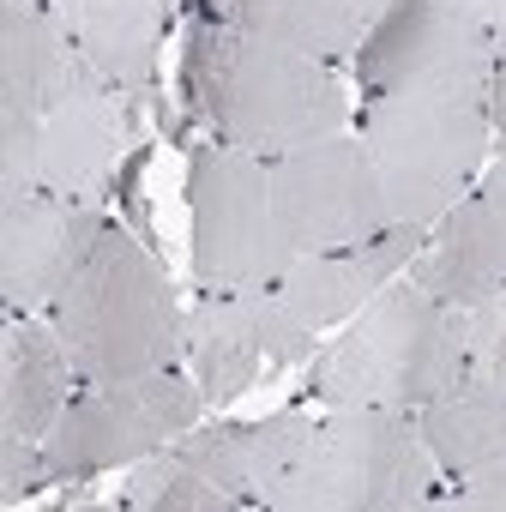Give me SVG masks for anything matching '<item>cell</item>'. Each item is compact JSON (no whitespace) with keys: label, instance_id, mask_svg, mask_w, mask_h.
<instances>
[{"label":"cell","instance_id":"7402d4cb","mask_svg":"<svg viewBox=\"0 0 506 512\" xmlns=\"http://www.w3.org/2000/svg\"><path fill=\"white\" fill-rule=\"evenodd\" d=\"M470 326V374H506V290L464 314Z\"/></svg>","mask_w":506,"mask_h":512},{"label":"cell","instance_id":"ba28073f","mask_svg":"<svg viewBox=\"0 0 506 512\" xmlns=\"http://www.w3.org/2000/svg\"><path fill=\"white\" fill-rule=\"evenodd\" d=\"M314 326L278 290H211L187 308V362L205 404H235L266 374L314 356Z\"/></svg>","mask_w":506,"mask_h":512},{"label":"cell","instance_id":"484cf974","mask_svg":"<svg viewBox=\"0 0 506 512\" xmlns=\"http://www.w3.org/2000/svg\"><path fill=\"white\" fill-rule=\"evenodd\" d=\"M476 193H482V199H494V211L506 217V145H500V151L482 163V175H476Z\"/></svg>","mask_w":506,"mask_h":512},{"label":"cell","instance_id":"8fae6325","mask_svg":"<svg viewBox=\"0 0 506 512\" xmlns=\"http://www.w3.org/2000/svg\"><path fill=\"white\" fill-rule=\"evenodd\" d=\"M79 61L85 55L49 0H7L0 7V193H31L25 181L31 133Z\"/></svg>","mask_w":506,"mask_h":512},{"label":"cell","instance_id":"d4e9b609","mask_svg":"<svg viewBox=\"0 0 506 512\" xmlns=\"http://www.w3.org/2000/svg\"><path fill=\"white\" fill-rule=\"evenodd\" d=\"M488 115H494V133L506 139V19L494 31V79H488Z\"/></svg>","mask_w":506,"mask_h":512},{"label":"cell","instance_id":"83f0119b","mask_svg":"<svg viewBox=\"0 0 506 512\" xmlns=\"http://www.w3.org/2000/svg\"><path fill=\"white\" fill-rule=\"evenodd\" d=\"M350 7H356V13H362L368 25H380V19H386V13L398 7V0H350Z\"/></svg>","mask_w":506,"mask_h":512},{"label":"cell","instance_id":"8992f818","mask_svg":"<svg viewBox=\"0 0 506 512\" xmlns=\"http://www.w3.org/2000/svg\"><path fill=\"white\" fill-rule=\"evenodd\" d=\"M187 211H193V278L205 290H278L296 266V241L272 199L266 157L205 145L187 169Z\"/></svg>","mask_w":506,"mask_h":512},{"label":"cell","instance_id":"d6986e66","mask_svg":"<svg viewBox=\"0 0 506 512\" xmlns=\"http://www.w3.org/2000/svg\"><path fill=\"white\" fill-rule=\"evenodd\" d=\"M223 19L247 37H266L278 49L332 61V67H350L368 37V19L350 0H229Z\"/></svg>","mask_w":506,"mask_h":512},{"label":"cell","instance_id":"603a6c76","mask_svg":"<svg viewBox=\"0 0 506 512\" xmlns=\"http://www.w3.org/2000/svg\"><path fill=\"white\" fill-rule=\"evenodd\" d=\"M37 482H49V464L31 452V434H13V428H0V500L19 506Z\"/></svg>","mask_w":506,"mask_h":512},{"label":"cell","instance_id":"7c38bea8","mask_svg":"<svg viewBox=\"0 0 506 512\" xmlns=\"http://www.w3.org/2000/svg\"><path fill=\"white\" fill-rule=\"evenodd\" d=\"M121 145H127V91L91 61H79L31 133L25 181L61 199H91L115 175Z\"/></svg>","mask_w":506,"mask_h":512},{"label":"cell","instance_id":"e0dca14e","mask_svg":"<svg viewBox=\"0 0 506 512\" xmlns=\"http://www.w3.org/2000/svg\"><path fill=\"white\" fill-rule=\"evenodd\" d=\"M79 55L109 73L121 91H145L157 73V43L169 25V0H49Z\"/></svg>","mask_w":506,"mask_h":512},{"label":"cell","instance_id":"52a82bcc","mask_svg":"<svg viewBox=\"0 0 506 512\" xmlns=\"http://www.w3.org/2000/svg\"><path fill=\"white\" fill-rule=\"evenodd\" d=\"M199 404L205 392L181 368H157V374L115 380V386H85L43 440L49 482H85V476L163 452L199 422Z\"/></svg>","mask_w":506,"mask_h":512},{"label":"cell","instance_id":"44dd1931","mask_svg":"<svg viewBox=\"0 0 506 512\" xmlns=\"http://www.w3.org/2000/svg\"><path fill=\"white\" fill-rule=\"evenodd\" d=\"M308 440H314V416L308 410H278V416H266V422H253V500H272V488L296 470V458L308 452Z\"/></svg>","mask_w":506,"mask_h":512},{"label":"cell","instance_id":"30bf717a","mask_svg":"<svg viewBox=\"0 0 506 512\" xmlns=\"http://www.w3.org/2000/svg\"><path fill=\"white\" fill-rule=\"evenodd\" d=\"M416 79H452V85H482L494 79V31L464 7V0H398V7L368 25L350 85L356 97L386 91V85H416Z\"/></svg>","mask_w":506,"mask_h":512},{"label":"cell","instance_id":"9a60e30c","mask_svg":"<svg viewBox=\"0 0 506 512\" xmlns=\"http://www.w3.org/2000/svg\"><path fill=\"white\" fill-rule=\"evenodd\" d=\"M410 284L428 290L434 302L458 308V314H470L494 290H506V217L494 211V199H482L470 187L434 223V235L422 241V253L410 260Z\"/></svg>","mask_w":506,"mask_h":512},{"label":"cell","instance_id":"277c9868","mask_svg":"<svg viewBox=\"0 0 506 512\" xmlns=\"http://www.w3.org/2000/svg\"><path fill=\"white\" fill-rule=\"evenodd\" d=\"M470 374V326L458 308L434 302L416 284H386L344 338L320 350L308 392L320 404H368L416 416Z\"/></svg>","mask_w":506,"mask_h":512},{"label":"cell","instance_id":"9c48e42d","mask_svg":"<svg viewBox=\"0 0 506 512\" xmlns=\"http://www.w3.org/2000/svg\"><path fill=\"white\" fill-rule=\"evenodd\" d=\"M272 169V199L278 217L296 241V253L320 247H350L380 229H392V205L380 187V169L362 145V133H326L314 145H296L266 163Z\"/></svg>","mask_w":506,"mask_h":512},{"label":"cell","instance_id":"cb8c5ba5","mask_svg":"<svg viewBox=\"0 0 506 512\" xmlns=\"http://www.w3.org/2000/svg\"><path fill=\"white\" fill-rule=\"evenodd\" d=\"M440 506L446 512H506V464H488V470L458 476V494H446Z\"/></svg>","mask_w":506,"mask_h":512},{"label":"cell","instance_id":"4fadbf2b","mask_svg":"<svg viewBox=\"0 0 506 512\" xmlns=\"http://www.w3.org/2000/svg\"><path fill=\"white\" fill-rule=\"evenodd\" d=\"M103 217L61 193H0V302L7 314H37L79 272Z\"/></svg>","mask_w":506,"mask_h":512},{"label":"cell","instance_id":"3957f363","mask_svg":"<svg viewBox=\"0 0 506 512\" xmlns=\"http://www.w3.org/2000/svg\"><path fill=\"white\" fill-rule=\"evenodd\" d=\"M356 133L380 169L392 223H440L482 175L494 115L482 85L416 79L356 97Z\"/></svg>","mask_w":506,"mask_h":512},{"label":"cell","instance_id":"5bb4252c","mask_svg":"<svg viewBox=\"0 0 506 512\" xmlns=\"http://www.w3.org/2000/svg\"><path fill=\"white\" fill-rule=\"evenodd\" d=\"M422 253V229L416 223H392L368 241H350V247H320V253H296V266L284 272L278 296L314 326H338L350 314H362L410 260Z\"/></svg>","mask_w":506,"mask_h":512},{"label":"cell","instance_id":"ffe728a7","mask_svg":"<svg viewBox=\"0 0 506 512\" xmlns=\"http://www.w3.org/2000/svg\"><path fill=\"white\" fill-rule=\"evenodd\" d=\"M127 506H145V512H229L241 506L229 488L193 476L187 464H175L169 452H151L127 470Z\"/></svg>","mask_w":506,"mask_h":512},{"label":"cell","instance_id":"4316f807","mask_svg":"<svg viewBox=\"0 0 506 512\" xmlns=\"http://www.w3.org/2000/svg\"><path fill=\"white\" fill-rule=\"evenodd\" d=\"M464 7H470L488 31H500V19H506V0H464Z\"/></svg>","mask_w":506,"mask_h":512},{"label":"cell","instance_id":"6da1fadb","mask_svg":"<svg viewBox=\"0 0 506 512\" xmlns=\"http://www.w3.org/2000/svg\"><path fill=\"white\" fill-rule=\"evenodd\" d=\"M187 91L223 145L266 163L356 127V85L344 67L247 37L229 19H199L187 31Z\"/></svg>","mask_w":506,"mask_h":512},{"label":"cell","instance_id":"5b68a950","mask_svg":"<svg viewBox=\"0 0 506 512\" xmlns=\"http://www.w3.org/2000/svg\"><path fill=\"white\" fill-rule=\"evenodd\" d=\"M440 464L404 410L368 404H326L314 422L308 452L272 488L266 506L278 512H404L434 506Z\"/></svg>","mask_w":506,"mask_h":512},{"label":"cell","instance_id":"2e32d148","mask_svg":"<svg viewBox=\"0 0 506 512\" xmlns=\"http://www.w3.org/2000/svg\"><path fill=\"white\" fill-rule=\"evenodd\" d=\"M73 380L79 368L55 320L7 314V338H0V428L43 440L73 404Z\"/></svg>","mask_w":506,"mask_h":512},{"label":"cell","instance_id":"7a4b0ae2","mask_svg":"<svg viewBox=\"0 0 506 512\" xmlns=\"http://www.w3.org/2000/svg\"><path fill=\"white\" fill-rule=\"evenodd\" d=\"M49 320L73 350L79 386L139 380L157 368H181L187 356V308L169 272L121 223L97 229L79 272L49 302Z\"/></svg>","mask_w":506,"mask_h":512},{"label":"cell","instance_id":"ac0fdd59","mask_svg":"<svg viewBox=\"0 0 506 512\" xmlns=\"http://www.w3.org/2000/svg\"><path fill=\"white\" fill-rule=\"evenodd\" d=\"M416 428L440 464V476H470L506 464V374H464L452 392L416 410Z\"/></svg>","mask_w":506,"mask_h":512},{"label":"cell","instance_id":"f1b7e54d","mask_svg":"<svg viewBox=\"0 0 506 512\" xmlns=\"http://www.w3.org/2000/svg\"><path fill=\"white\" fill-rule=\"evenodd\" d=\"M205 7H211V13H223V7H229V0H205Z\"/></svg>","mask_w":506,"mask_h":512}]
</instances>
